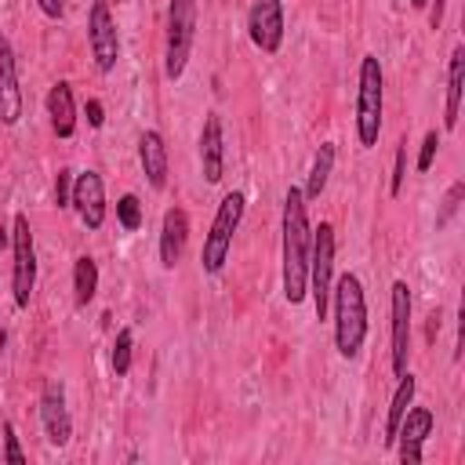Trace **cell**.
<instances>
[{
    "label": "cell",
    "mask_w": 465,
    "mask_h": 465,
    "mask_svg": "<svg viewBox=\"0 0 465 465\" xmlns=\"http://www.w3.org/2000/svg\"><path fill=\"white\" fill-rule=\"evenodd\" d=\"M4 461H7V465H25V450H22V443H18L11 421H4Z\"/></svg>",
    "instance_id": "cell-27"
},
{
    "label": "cell",
    "mask_w": 465,
    "mask_h": 465,
    "mask_svg": "<svg viewBox=\"0 0 465 465\" xmlns=\"http://www.w3.org/2000/svg\"><path fill=\"white\" fill-rule=\"evenodd\" d=\"M440 11H443V0H436V7H432V15H429V22H432V29H436V22H440Z\"/></svg>",
    "instance_id": "cell-32"
},
{
    "label": "cell",
    "mask_w": 465,
    "mask_h": 465,
    "mask_svg": "<svg viewBox=\"0 0 465 465\" xmlns=\"http://www.w3.org/2000/svg\"><path fill=\"white\" fill-rule=\"evenodd\" d=\"M200 171L207 185H218L225 174V134H222V116L207 113L203 131H200Z\"/></svg>",
    "instance_id": "cell-15"
},
{
    "label": "cell",
    "mask_w": 465,
    "mask_h": 465,
    "mask_svg": "<svg viewBox=\"0 0 465 465\" xmlns=\"http://www.w3.org/2000/svg\"><path fill=\"white\" fill-rule=\"evenodd\" d=\"M247 36L258 51L276 54L283 44V0H254L247 11Z\"/></svg>",
    "instance_id": "cell-10"
},
{
    "label": "cell",
    "mask_w": 465,
    "mask_h": 465,
    "mask_svg": "<svg viewBox=\"0 0 465 465\" xmlns=\"http://www.w3.org/2000/svg\"><path fill=\"white\" fill-rule=\"evenodd\" d=\"M334 298V349L345 360H356L367 338V294L356 272H341L331 283Z\"/></svg>",
    "instance_id": "cell-2"
},
{
    "label": "cell",
    "mask_w": 465,
    "mask_h": 465,
    "mask_svg": "<svg viewBox=\"0 0 465 465\" xmlns=\"http://www.w3.org/2000/svg\"><path fill=\"white\" fill-rule=\"evenodd\" d=\"M309 247H312V225H309V200L298 185L283 196V298L291 305L305 302L309 294Z\"/></svg>",
    "instance_id": "cell-1"
},
{
    "label": "cell",
    "mask_w": 465,
    "mask_h": 465,
    "mask_svg": "<svg viewBox=\"0 0 465 465\" xmlns=\"http://www.w3.org/2000/svg\"><path fill=\"white\" fill-rule=\"evenodd\" d=\"M425 4H429V0H411V7H418V11H421Z\"/></svg>",
    "instance_id": "cell-33"
},
{
    "label": "cell",
    "mask_w": 465,
    "mask_h": 465,
    "mask_svg": "<svg viewBox=\"0 0 465 465\" xmlns=\"http://www.w3.org/2000/svg\"><path fill=\"white\" fill-rule=\"evenodd\" d=\"M36 287V247H33V229L25 214L11 218V294L18 309H29Z\"/></svg>",
    "instance_id": "cell-6"
},
{
    "label": "cell",
    "mask_w": 465,
    "mask_h": 465,
    "mask_svg": "<svg viewBox=\"0 0 465 465\" xmlns=\"http://www.w3.org/2000/svg\"><path fill=\"white\" fill-rule=\"evenodd\" d=\"M432 425H436V418H432L429 407H407V414L400 418L396 440H392L396 458H400L403 465H421V458H425L421 447H425V440L432 436Z\"/></svg>",
    "instance_id": "cell-9"
},
{
    "label": "cell",
    "mask_w": 465,
    "mask_h": 465,
    "mask_svg": "<svg viewBox=\"0 0 465 465\" xmlns=\"http://www.w3.org/2000/svg\"><path fill=\"white\" fill-rule=\"evenodd\" d=\"M461 87H465V47L458 44V47L450 51V65H447V105H443V127H447V131L458 127Z\"/></svg>",
    "instance_id": "cell-19"
},
{
    "label": "cell",
    "mask_w": 465,
    "mask_h": 465,
    "mask_svg": "<svg viewBox=\"0 0 465 465\" xmlns=\"http://www.w3.org/2000/svg\"><path fill=\"white\" fill-rule=\"evenodd\" d=\"M116 4H127V0H116Z\"/></svg>",
    "instance_id": "cell-35"
},
{
    "label": "cell",
    "mask_w": 465,
    "mask_h": 465,
    "mask_svg": "<svg viewBox=\"0 0 465 465\" xmlns=\"http://www.w3.org/2000/svg\"><path fill=\"white\" fill-rule=\"evenodd\" d=\"M331 272H334V225L320 222L312 229V247H309V294L316 305V320H327V302H331Z\"/></svg>",
    "instance_id": "cell-7"
},
{
    "label": "cell",
    "mask_w": 465,
    "mask_h": 465,
    "mask_svg": "<svg viewBox=\"0 0 465 465\" xmlns=\"http://www.w3.org/2000/svg\"><path fill=\"white\" fill-rule=\"evenodd\" d=\"M436 149H440V131H425V138H421V149H418V163H414L421 174L432 167V160H436Z\"/></svg>",
    "instance_id": "cell-28"
},
{
    "label": "cell",
    "mask_w": 465,
    "mask_h": 465,
    "mask_svg": "<svg viewBox=\"0 0 465 465\" xmlns=\"http://www.w3.org/2000/svg\"><path fill=\"white\" fill-rule=\"evenodd\" d=\"M98 294V262L91 254H80L73 262V298L76 309H87V302Z\"/></svg>",
    "instance_id": "cell-22"
},
{
    "label": "cell",
    "mask_w": 465,
    "mask_h": 465,
    "mask_svg": "<svg viewBox=\"0 0 465 465\" xmlns=\"http://www.w3.org/2000/svg\"><path fill=\"white\" fill-rule=\"evenodd\" d=\"M356 138L363 149L378 145L381 134V109H385V73L374 54L360 58V80H356Z\"/></svg>",
    "instance_id": "cell-3"
},
{
    "label": "cell",
    "mask_w": 465,
    "mask_h": 465,
    "mask_svg": "<svg viewBox=\"0 0 465 465\" xmlns=\"http://www.w3.org/2000/svg\"><path fill=\"white\" fill-rule=\"evenodd\" d=\"M87 124H91V127H102V124H105V109H102L98 98H87Z\"/></svg>",
    "instance_id": "cell-30"
},
{
    "label": "cell",
    "mask_w": 465,
    "mask_h": 465,
    "mask_svg": "<svg viewBox=\"0 0 465 465\" xmlns=\"http://www.w3.org/2000/svg\"><path fill=\"white\" fill-rule=\"evenodd\" d=\"M116 218H120V225H124L127 232H134V229L142 225V203H138L134 193H124V196L116 200Z\"/></svg>",
    "instance_id": "cell-24"
},
{
    "label": "cell",
    "mask_w": 465,
    "mask_h": 465,
    "mask_svg": "<svg viewBox=\"0 0 465 465\" xmlns=\"http://www.w3.org/2000/svg\"><path fill=\"white\" fill-rule=\"evenodd\" d=\"M396 7H403V0H396Z\"/></svg>",
    "instance_id": "cell-34"
},
{
    "label": "cell",
    "mask_w": 465,
    "mask_h": 465,
    "mask_svg": "<svg viewBox=\"0 0 465 465\" xmlns=\"http://www.w3.org/2000/svg\"><path fill=\"white\" fill-rule=\"evenodd\" d=\"M47 116H51V127L58 138H73L76 131V102H73V87L65 80L51 84L47 91Z\"/></svg>",
    "instance_id": "cell-18"
},
{
    "label": "cell",
    "mask_w": 465,
    "mask_h": 465,
    "mask_svg": "<svg viewBox=\"0 0 465 465\" xmlns=\"http://www.w3.org/2000/svg\"><path fill=\"white\" fill-rule=\"evenodd\" d=\"M334 156H338L334 153V142H320V149L312 156V167H309V178H305V189H302L305 200H316L327 189V178L334 171Z\"/></svg>",
    "instance_id": "cell-21"
},
{
    "label": "cell",
    "mask_w": 465,
    "mask_h": 465,
    "mask_svg": "<svg viewBox=\"0 0 465 465\" xmlns=\"http://www.w3.org/2000/svg\"><path fill=\"white\" fill-rule=\"evenodd\" d=\"M87 44H91V58L102 73L116 69L120 58V36H116V22L109 15V0H91L87 11Z\"/></svg>",
    "instance_id": "cell-8"
},
{
    "label": "cell",
    "mask_w": 465,
    "mask_h": 465,
    "mask_svg": "<svg viewBox=\"0 0 465 465\" xmlns=\"http://www.w3.org/2000/svg\"><path fill=\"white\" fill-rule=\"evenodd\" d=\"M131 349H134V334H131V327H120L116 331V341H113V371L120 378L131 371Z\"/></svg>",
    "instance_id": "cell-23"
},
{
    "label": "cell",
    "mask_w": 465,
    "mask_h": 465,
    "mask_svg": "<svg viewBox=\"0 0 465 465\" xmlns=\"http://www.w3.org/2000/svg\"><path fill=\"white\" fill-rule=\"evenodd\" d=\"M414 392H418V378H414L411 371H403V374H400V385H396V392H392V400H389V414H385V447H392L396 429H400V418L407 414Z\"/></svg>",
    "instance_id": "cell-20"
},
{
    "label": "cell",
    "mask_w": 465,
    "mask_h": 465,
    "mask_svg": "<svg viewBox=\"0 0 465 465\" xmlns=\"http://www.w3.org/2000/svg\"><path fill=\"white\" fill-rule=\"evenodd\" d=\"M243 193H225L218 211H214V222H211V232L203 236V272H222L225 262H229V251H232V236L240 229V218H243Z\"/></svg>",
    "instance_id": "cell-4"
},
{
    "label": "cell",
    "mask_w": 465,
    "mask_h": 465,
    "mask_svg": "<svg viewBox=\"0 0 465 465\" xmlns=\"http://www.w3.org/2000/svg\"><path fill=\"white\" fill-rule=\"evenodd\" d=\"M69 207L80 214L84 229H91V232L102 229V222H105V182H102L98 171H84V174L73 178V200H69Z\"/></svg>",
    "instance_id": "cell-12"
},
{
    "label": "cell",
    "mask_w": 465,
    "mask_h": 465,
    "mask_svg": "<svg viewBox=\"0 0 465 465\" xmlns=\"http://www.w3.org/2000/svg\"><path fill=\"white\" fill-rule=\"evenodd\" d=\"M411 356V287L407 280L392 283V374L400 378L407 371Z\"/></svg>",
    "instance_id": "cell-13"
},
{
    "label": "cell",
    "mask_w": 465,
    "mask_h": 465,
    "mask_svg": "<svg viewBox=\"0 0 465 465\" xmlns=\"http://www.w3.org/2000/svg\"><path fill=\"white\" fill-rule=\"evenodd\" d=\"M138 163L149 178L153 189H163L167 185V142L160 131H142L138 138Z\"/></svg>",
    "instance_id": "cell-17"
},
{
    "label": "cell",
    "mask_w": 465,
    "mask_h": 465,
    "mask_svg": "<svg viewBox=\"0 0 465 465\" xmlns=\"http://www.w3.org/2000/svg\"><path fill=\"white\" fill-rule=\"evenodd\" d=\"M185 243H189V214L174 203L163 211V225H160V265L174 269L182 262Z\"/></svg>",
    "instance_id": "cell-16"
},
{
    "label": "cell",
    "mask_w": 465,
    "mask_h": 465,
    "mask_svg": "<svg viewBox=\"0 0 465 465\" xmlns=\"http://www.w3.org/2000/svg\"><path fill=\"white\" fill-rule=\"evenodd\" d=\"M73 178H76V174H73L69 167L58 171V178H54V203H58V207H69V200H73Z\"/></svg>",
    "instance_id": "cell-29"
},
{
    "label": "cell",
    "mask_w": 465,
    "mask_h": 465,
    "mask_svg": "<svg viewBox=\"0 0 465 465\" xmlns=\"http://www.w3.org/2000/svg\"><path fill=\"white\" fill-rule=\"evenodd\" d=\"M22 120V87L15 69V47L7 36H0V124L15 127Z\"/></svg>",
    "instance_id": "cell-14"
},
{
    "label": "cell",
    "mask_w": 465,
    "mask_h": 465,
    "mask_svg": "<svg viewBox=\"0 0 465 465\" xmlns=\"http://www.w3.org/2000/svg\"><path fill=\"white\" fill-rule=\"evenodd\" d=\"M36 7H40L47 18H62V11H65V0H36Z\"/></svg>",
    "instance_id": "cell-31"
},
{
    "label": "cell",
    "mask_w": 465,
    "mask_h": 465,
    "mask_svg": "<svg viewBox=\"0 0 465 465\" xmlns=\"http://www.w3.org/2000/svg\"><path fill=\"white\" fill-rule=\"evenodd\" d=\"M461 196H465V182L458 178V182L447 189V196H443V207H440V214H436V229L450 225V218H454V214H458V207H461Z\"/></svg>",
    "instance_id": "cell-25"
},
{
    "label": "cell",
    "mask_w": 465,
    "mask_h": 465,
    "mask_svg": "<svg viewBox=\"0 0 465 465\" xmlns=\"http://www.w3.org/2000/svg\"><path fill=\"white\" fill-rule=\"evenodd\" d=\"M196 40V0H171L167 4V47H163V76L178 80L189 65Z\"/></svg>",
    "instance_id": "cell-5"
},
{
    "label": "cell",
    "mask_w": 465,
    "mask_h": 465,
    "mask_svg": "<svg viewBox=\"0 0 465 465\" xmlns=\"http://www.w3.org/2000/svg\"><path fill=\"white\" fill-rule=\"evenodd\" d=\"M403 178H407V138L396 145V160H392V178H389V196H400L403 189Z\"/></svg>",
    "instance_id": "cell-26"
},
{
    "label": "cell",
    "mask_w": 465,
    "mask_h": 465,
    "mask_svg": "<svg viewBox=\"0 0 465 465\" xmlns=\"http://www.w3.org/2000/svg\"><path fill=\"white\" fill-rule=\"evenodd\" d=\"M40 421H44V432L54 447L69 443L73 418H69V407H65V385L58 378H47L44 389H40Z\"/></svg>",
    "instance_id": "cell-11"
}]
</instances>
